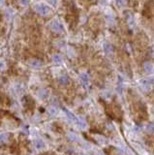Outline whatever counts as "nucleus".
I'll use <instances>...</instances> for the list:
<instances>
[{
	"label": "nucleus",
	"mask_w": 154,
	"mask_h": 155,
	"mask_svg": "<svg viewBox=\"0 0 154 155\" xmlns=\"http://www.w3.org/2000/svg\"><path fill=\"white\" fill-rule=\"evenodd\" d=\"M48 115H51V116H53V115H55L56 114H57V109L54 107H50L48 109Z\"/></svg>",
	"instance_id": "14"
},
{
	"label": "nucleus",
	"mask_w": 154,
	"mask_h": 155,
	"mask_svg": "<svg viewBox=\"0 0 154 155\" xmlns=\"http://www.w3.org/2000/svg\"><path fill=\"white\" fill-rule=\"evenodd\" d=\"M104 50H105L106 54H108V55H111L113 52H114V48H113V47H111L110 44H108V43H106V44L104 45Z\"/></svg>",
	"instance_id": "7"
},
{
	"label": "nucleus",
	"mask_w": 154,
	"mask_h": 155,
	"mask_svg": "<svg viewBox=\"0 0 154 155\" xmlns=\"http://www.w3.org/2000/svg\"><path fill=\"white\" fill-rule=\"evenodd\" d=\"M50 27H51V30H53L55 32H61V31H63V27L61 25V23H59L56 20H52L50 23Z\"/></svg>",
	"instance_id": "4"
},
{
	"label": "nucleus",
	"mask_w": 154,
	"mask_h": 155,
	"mask_svg": "<svg viewBox=\"0 0 154 155\" xmlns=\"http://www.w3.org/2000/svg\"><path fill=\"white\" fill-rule=\"evenodd\" d=\"M68 81H69V79L67 76H61V77L59 78V82L61 83V84L65 85L68 83Z\"/></svg>",
	"instance_id": "13"
},
{
	"label": "nucleus",
	"mask_w": 154,
	"mask_h": 155,
	"mask_svg": "<svg viewBox=\"0 0 154 155\" xmlns=\"http://www.w3.org/2000/svg\"><path fill=\"white\" fill-rule=\"evenodd\" d=\"M19 4L22 6H26L28 4V0H19Z\"/></svg>",
	"instance_id": "17"
},
{
	"label": "nucleus",
	"mask_w": 154,
	"mask_h": 155,
	"mask_svg": "<svg viewBox=\"0 0 154 155\" xmlns=\"http://www.w3.org/2000/svg\"><path fill=\"white\" fill-rule=\"evenodd\" d=\"M143 70L146 73H151L153 71V65L150 62H145L143 64Z\"/></svg>",
	"instance_id": "9"
},
{
	"label": "nucleus",
	"mask_w": 154,
	"mask_h": 155,
	"mask_svg": "<svg viewBox=\"0 0 154 155\" xmlns=\"http://www.w3.org/2000/svg\"><path fill=\"white\" fill-rule=\"evenodd\" d=\"M8 140V135L7 134H1V144L6 143Z\"/></svg>",
	"instance_id": "15"
},
{
	"label": "nucleus",
	"mask_w": 154,
	"mask_h": 155,
	"mask_svg": "<svg viewBox=\"0 0 154 155\" xmlns=\"http://www.w3.org/2000/svg\"><path fill=\"white\" fill-rule=\"evenodd\" d=\"M115 1H116L118 6H120V7H123L126 5V0H115Z\"/></svg>",
	"instance_id": "16"
},
{
	"label": "nucleus",
	"mask_w": 154,
	"mask_h": 155,
	"mask_svg": "<svg viewBox=\"0 0 154 155\" xmlns=\"http://www.w3.org/2000/svg\"><path fill=\"white\" fill-rule=\"evenodd\" d=\"M80 80H81V82L82 86L85 87V88H87L88 86H89V77H88V75L86 73H81L80 75Z\"/></svg>",
	"instance_id": "2"
},
{
	"label": "nucleus",
	"mask_w": 154,
	"mask_h": 155,
	"mask_svg": "<svg viewBox=\"0 0 154 155\" xmlns=\"http://www.w3.org/2000/svg\"><path fill=\"white\" fill-rule=\"evenodd\" d=\"M34 145H35V147H36L37 149H43V148H45V146H46L45 143L42 140H36L34 142Z\"/></svg>",
	"instance_id": "8"
},
{
	"label": "nucleus",
	"mask_w": 154,
	"mask_h": 155,
	"mask_svg": "<svg viewBox=\"0 0 154 155\" xmlns=\"http://www.w3.org/2000/svg\"><path fill=\"white\" fill-rule=\"evenodd\" d=\"M34 8H35V11H36L38 14H40V15L42 16H47L48 14H50V12H51L50 8H48V6L44 5V4H37V5H35Z\"/></svg>",
	"instance_id": "1"
},
{
	"label": "nucleus",
	"mask_w": 154,
	"mask_h": 155,
	"mask_svg": "<svg viewBox=\"0 0 154 155\" xmlns=\"http://www.w3.org/2000/svg\"><path fill=\"white\" fill-rule=\"evenodd\" d=\"M52 61H53V63H55V64H61V62H62V56L59 55V54H54V55L52 56Z\"/></svg>",
	"instance_id": "10"
},
{
	"label": "nucleus",
	"mask_w": 154,
	"mask_h": 155,
	"mask_svg": "<svg viewBox=\"0 0 154 155\" xmlns=\"http://www.w3.org/2000/svg\"><path fill=\"white\" fill-rule=\"evenodd\" d=\"M38 94H39V97L40 98H42V99H46L47 97H48V90H46V89H41L40 91L38 92Z\"/></svg>",
	"instance_id": "11"
},
{
	"label": "nucleus",
	"mask_w": 154,
	"mask_h": 155,
	"mask_svg": "<svg viewBox=\"0 0 154 155\" xmlns=\"http://www.w3.org/2000/svg\"><path fill=\"white\" fill-rule=\"evenodd\" d=\"M141 86L143 87L144 90H149L151 87V83L148 80H143L141 81Z\"/></svg>",
	"instance_id": "6"
},
{
	"label": "nucleus",
	"mask_w": 154,
	"mask_h": 155,
	"mask_svg": "<svg viewBox=\"0 0 154 155\" xmlns=\"http://www.w3.org/2000/svg\"><path fill=\"white\" fill-rule=\"evenodd\" d=\"M63 110H64V111H65V114L67 115V116L72 120V121H74L75 123H77L78 125H80V121H81V118H79L78 116H76V115H74L72 111H70L69 110H67V109H65V108H63Z\"/></svg>",
	"instance_id": "3"
},
{
	"label": "nucleus",
	"mask_w": 154,
	"mask_h": 155,
	"mask_svg": "<svg viewBox=\"0 0 154 155\" xmlns=\"http://www.w3.org/2000/svg\"><path fill=\"white\" fill-rule=\"evenodd\" d=\"M145 130L148 134H154V123H149L145 127Z\"/></svg>",
	"instance_id": "12"
},
{
	"label": "nucleus",
	"mask_w": 154,
	"mask_h": 155,
	"mask_svg": "<svg viewBox=\"0 0 154 155\" xmlns=\"http://www.w3.org/2000/svg\"><path fill=\"white\" fill-rule=\"evenodd\" d=\"M29 66L35 68V69H40L41 67L43 66V62L41 60H38V59H30Z\"/></svg>",
	"instance_id": "5"
}]
</instances>
